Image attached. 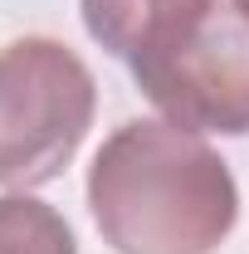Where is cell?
Instances as JSON below:
<instances>
[{
  "label": "cell",
  "instance_id": "1",
  "mask_svg": "<svg viewBox=\"0 0 249 254\" xmlns=\"http://www.w3.org/2000/svg\"><path fill=\"white\" fill-rule=\"evenodd\" d=\"M88 210L118 254H215L240 220V186L200 132L132 118L88 166Z\"/></svg>",
  "mask_w": 249,
  "mask_h": 254
},
{
  "label": "cell",
  "instance_id": "2",
  "mask_svg": "<svg viewBox=\"0 0 249 254\" xmlns=\"http://www.w3.org/2000/svg\"><path fill=\"white\" fill-rule=\"evenodd\" d=\"M98 113L88 64L49 34L0 49V186L34 190L59 181Z\"/></svg>",
  "mask_w": 249,
  "mask_h": 254
},
{
  "label": "cell",
  "instance_id": "3",
  "mask_svg": "<svg viewBox=\"0 0 249 254\" xmlns=\"http://www.w3.org/2000/svg\"><path fill=\"white\" fill-rule=\"evenodd\" d=\"M137 88L186 132H249V5L200 0L181 25L132 59Z\"/></svg>",
  "mask_w": 249,
  "mask_h": 254
},
{
  "label": "cell",
  "instance_id": "4",
  "mask_svg": "<svg viewBox=\"0 0 249 254\" xmlns=\"http://www.w3.org/2000/svg\"><path fill=\"white\" fill-rule=\"evenodd\" d=\"M200 0H78L83 10V30L113 59H137L142 49H152L171 25H181Z\"/></svg>",
  "mask_w": 249,
  "mask_h": 254
},
{
  "label": "cell",
  "instance_id": "5",
  "mask_svg": "<svg viewBox=\"0 0 249 254\" xmlns=\"http://www.w3.org/2000/svg\"><path fill=\"white\" fill-rule=\"evenodd\" d=\"M0 254H78V240L54 205L10 190L0 195Z\"/></svg>",
  "mask_w": 249,
  "mask_h": 254
},
{
  "label": "cell",
  "instance_id": "6",
  "mask_svg": "<svg viewBox=\"0 0 249 254\" xmlns=\"http://www.w3.org/2000/svg\"><path fill=\"white\" fill-rule=\"evenodd\" d=\"M240 5H249V0H240Z\"/></svg>",
  "mask_w": 249,
  "mask_h": 254
}]
</instances>
